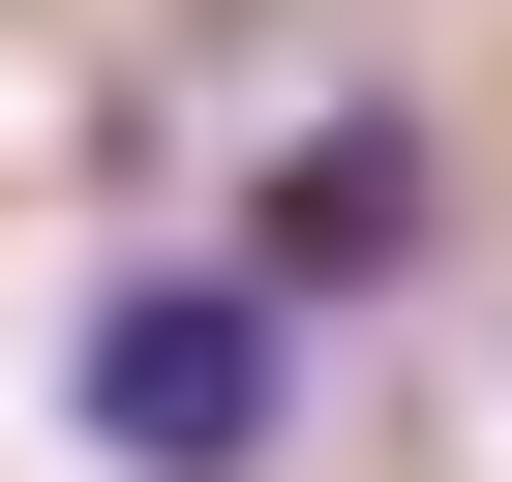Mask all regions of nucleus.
Returning a JSON list of instances; mask_svg holds the SVG:
<instances>
[{"label":"nucleus","mask_w":512,"mask_h":482,"mask_svg":"<svg viewBox=\"0 0 512 482\" xmlns=\"http://www.w3.org/2000/svg\"><path fill=\"white\" fill-rule=\"evenodd\" d=\"M31 422H61V482H272L302 452V302L241 241H91L61 332H31Z\"/></svg>","instance_id":"obj_1"},{"label":"nucleus","mask_w":512,"mask_h":482,"mask_svg":"<svg viewBox=\"0 0 512 482\" xmlns=\"http://www.w3.org/2000/svg\"><path fill=\"white\" fill-rule=\"evenodd\" d=\"M422 241H452V121H422V91H332L272 181H241V272H272L302 332H332V302H392Z\"/></svg>","instance_id":"obj_2"},{"label":"nucleus","mask_w":512,"mask_h":482,"mask_svg":"<svg viewBox=\"0 0 512 482\" xmlns=\"http://www.w3.org/2000/svg\"><path fill=\"white\" fill-rule=\"evenodd\" d=\"M482 392H512V302H482Z\"/></svg>","instance_id":"obj_3"}]
</instances>
